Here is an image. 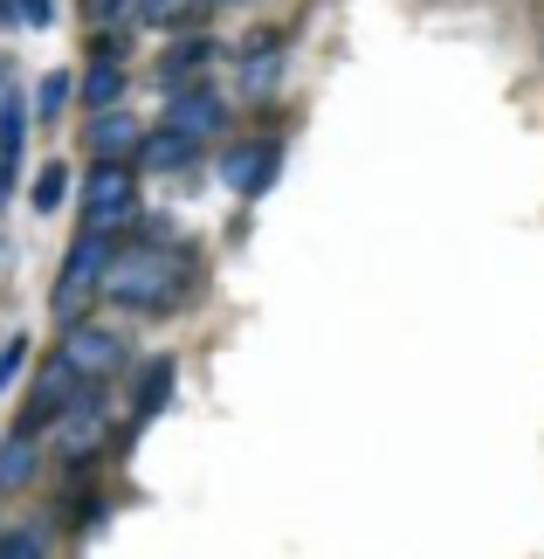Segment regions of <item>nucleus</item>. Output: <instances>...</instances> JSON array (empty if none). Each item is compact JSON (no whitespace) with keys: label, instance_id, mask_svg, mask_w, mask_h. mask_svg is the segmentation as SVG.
<instances>
[{"label":"nucleus","instance_id":"6","mask_svg":"<svg viewBox=\"0 0 544 559\" xmlns=\"http://www.w3.org/2000/svg\"><path fill=\"white\" fill-rule=\"evenodd\" d=\"M83 394V373L70 367V359H49V373H41L35 380V394H28V407H21V428H28V436H41V428H56V415H62V407H70Z\"/></svg>","mask_w":544,"mask_h":559},{"label":"nucleus","instance_id":"4","mask_svg":"<svg viewBox=\"0 0 544 559\" xmlns=\"http://www.w3.org/2000/svg\"><path fill=\"white\" fill-rule=\"evenodd\" d=\"M62 359H70L83 380H111L124 367V338L90 325V318H76V325H62Z\"/></svg>","mask_w":544,"mask_h":559},{"label":"nucleus","instance_id":"8","mask_svg":"<svg viewBox=\"0 0 544 559\" xmlns=\"http://www.w3.org/2000/svg\"><path fill=\"white\" fill-rule=\"evenodd\" d=\"M276 159H282V153H276L269 139H242V145H228V153H221V180L255 201V193L276 180Z\"/></svg>","mask_w":544,"mask_h":559},{"label":"nucleus","instance_id":"17","mask_svg":"<svg viewBox=\"0 0 544 559\" xmlns=\"http://www.w3.org/2000/svg\"><path fill=\"white\" fill-rule=\"evenodd\" d=\"M0 21H21V28H49L56 0H0Z\"/></svg>","mask_w":544,"mask_h":559},{"label":"nucleus","instance_id":"23","mask_svg":"<svg viewBox=\"0 0 544 559\" xmlns=\"http://www.w3.org/2000/svg\"><path fill=\"white\" fill-rule=\"evenodd\" d=\"M159 14H172V0H132V21H159Z\"/></svg>","mask_w":544,"mask_h":559},{"label":"nucleus","instance_id":"11","mask_svg":"<svg viewBox=\"0 0 544 559\" xmlns=\"http://www.w3.org/2000/svg\"><path fill=\"white\" fill-rule=\"evenodd\" d=\"M21 145H28V104H21V97H0V193L14 187Z\"/></svg>","mask_w":544,"mask_h":559},{"label":"nucleus","instance_id":"21","mask_svg":"<svg viewBox=\"0 0 544 559\" xmlns=\"http://www.w3.org/2000/svg\"><path fill=\"white\" fill-rule=\"evenodd\" d=\"M90 28H111V21H132V0H83Z\"/></svg>","mask_w":544,"mask_h":559},{"label":"nucleus","instance_id":"22","mask_svg":"<svg viewBox=\"0 0 544 559\" xmlns=\"http://www.w3.org/2000/svg\"><path fill=\"white\" fill-rule=\"evenodd\" d=\"M21 359H28V338H21V332H14V338H0V386L21 373Z\"/></svg>","mask_w":544,"mask_h":559},{"label":"nucleus","instance_id":"7","mask_svg":"<svg viewBox=\"0 0 544 559\" xmlns=\"http://www.w3.org/2000/svg\"><path fill=\"white\" fill-rule=\"evenodd\" d=\"M166 124H180V132L193 139H214L228 124V104L207 91V83H172V97H166Z\"/></svg>","mask_w":544,"mask_h":559},{"label":"nucleus","instance_id":"10","mask_svg":"<svg viewBox=\"0 0 544 559\" xmlns=\"http://www.w3.org/2000/svg\"><path fill=\"white\" fill-rule=\"evenodd\" d=\"M193 132H180V124H159L152 139H138V166H152V174H180V166H193Z\"/></svg>","mask_w":544,"mask_h":559},{"label":"nucleus","instance_id":"13","mask_svg":"<svg viewBox=\"0 0 544 559\" xmlns=\"http://www.w3.org/2000/svg\"><path fill=\"white\" fill-rule=\"evenodd\" d=\"M21 484H35V436L28 428H14L0 442V490H21Z\"/></svg>","mask_w":544,"mask_h":559},{"label":"nucleus","instance_id":"24","mask_svg":"<svg viewBox=\"0 0 544 559\" xmlns=\"http://www.w3.org/2000/svg\"><path fill=\"white\" fill-rule=\"evenodd\" d=\"M228 8H234V0H228Z\"/></svg>","mask_w":544,"mask_h":559},{"label":"nucleus","instance_id":"15","mask_svg":"<svg viewBox=\"0 0 544 559\" xmlns=\"http://www.w3.org/2000/svg\"><path fill=\"white\" fill-rule=\"evenodd\" d=\"M118 97H124V70H118V56H97V62H90V76H83V104H90V111H111Z\"/></svg>","mask_w":544,"mask_h":559},{"label":"nucleus","instance_id":"1","mask_svg":"<svg viewBox=\"0 0 544 559\" xmlns=\"http://www.w3.org/2000/svg\"><path fill=\"white\" fill-rule=\"evenodd\" d=\"M186 249H159V242H145V249H118L111 255V276H104V297L124 311H145V318H166L172 305H180V290H186Z\"/></svg>","mask_w":544,"mask_h":559},{"label":"nucleus","instance_id":"3","mask_svg":"<svg viewBox=\"0 0 544 559\" xmlns=\"http://www.w3.org/2000/svg\"><path fill=\"white\" fill-rule=\"evenodd\" d=\"M132 214H138V174L124 159H90V174H83V228L118 235Z\"/></svg>","mask_w":544,"mask_h":559},{"label":"nucleus","instance_id":"9","mask_svg":"<svg viewBox=\"0 0 544 559\" xmlns=\"http://www.w3.org/2000/svg\"><path fill=\"white\" fill-rule=\"evenodd\" d=\"M83 145H90V159H124L138 153V118L132 111H90V124H83Z\"/></svg>","mask_w":544,"mask_h":559},{"label":"nucleus","instance_id":"19","mask_svg":"<svg viewBox=\"0 0 544 559\" xmlns=\"http://www.w3.org/2000/svg\"><path fill=\"white\" fill-rule=\"evenodd\" d=\"M35 552H49V539H41L35 525H21V532H0V559H35Z\"/></svg>","mask_w":544,"mask_h":559},{"label":"nucleus","instance_id":"20","mask_svg":"<svg viewBox=\"0 0 544 559\" xmlns=\"http://www.w3.org/2000/svg\"><path fill=\"white\" fill-rule=\"evenodd\" d=\"M269 83H276V56H249L242 62V97H263Z\"/></svg>","mask_w":544,"mask_h":559},{"label":"nucleus","instance_id":"2","mask_svg":"<svg viewBox=\"0 0 544 559\" xmlns=\"http://www.w3.org/2000/svg\"><path fill=\"white\" fill-rule=\"evenodd\" d=\"M111 235L104 228H83L76 235V249H70V263H62V276H56V318L62 325H76L83 311H90V297L104 290V276H111Z\"/></svg>","mask_w":544,"mask_h":559},{"label":"nucleus","instance_id":"5","mask_svg":"<svg viewBox=\"0 0 544 559\" xmlns=\"http://www.w3.org/2000/svg\"><path fill=\"white\" fill-rule=\"evenodd\" d=\"M104 436H111V428H104V401L83 386V394L56 415V449H62V463H90L97 449H104Z\"/></svg>","mask_w":544,"mask_h":559},{"label":"nucleus","instance_id":"16","mask_svg":"<svg viewBox=\"0 0 544 559\" xmlns=\"http://www.w3.org/2000/svg\"><path fill=\"white\" fill-rule=\"evenodd\" d=\"M62 193H70V166H41L35 174V214H56Z\"/></svg>","mask_w":544,"mask_h":559},{"label":"nucleus","instance_id":"14","mask_svg":"<svg viewBox=\"0 0 544 559\" xmlns=\"http://www.w3.org/2000/svg\"><path fill=\"white\" fill-rule=\"evenodd\" d=\"M172 373H180V367H172V359H152V367L138 373V394H132L138 421H152V415H159V407L172 401Z\"/></svg>","mask_w":544,"mask_h":559},{"label":"nucleus","instance_id":"18","mask_svg":"<svg viewBox=\"0 0 544 559\" xmlns=\"http://www.w3.org/2000/svg\"><path fill=\"white\" fill-rule=\"evenodd\" d=\"M70 91H76V83H70V70H56V76H41V91H35V118H56V111H62V104H70Z\"/></svg>","mask_w":544,"mask_h":559},{"label":"nucleus","instance_id":"12","mask_svg":"<svg viewBox=\"0 0 544 559\" xmlns=\"http://www.w3.org/2000/svg\"><path fill=\"white\" fill-rule=\"evenodd\" d=\"M207 62H214V41H207V35H186V41H172V49L159 56V76H166V83H193Z\"/></svg>","mask_w":544,"mask_h":559}]
</instances>
